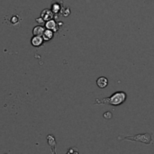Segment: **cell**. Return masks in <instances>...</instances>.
<instances>
[{
  "label": "cell",
  "mask_w": 154,
  "mask_h": 154,
  "mask_svg": "<svg viewBox=\"0 0 154 154\" xmlns=\"http://www.w3.org/2000/svg\"><path fill=\"white\" fill-rule=\"evenodd\" d=\"M32 45L34 47H40L42 43H43V38L42 36H37V35H33V37L32 38Z\"/></svg>",
  "instance_id": "obj_3"
},
{
  "label": "cell",
  "mask_w": 154,
  "mask_h": 154,
  "mask_svg": "<svg viewBox=\"0 0 154 154\" xmlns=\"http://www.w3.org/2000/svg\"><path fill=\"white\" fill-rule=\"evenodd\" d=\"M119 140H129V141H134L137 143H143L144 144H151L152 143V134H137L134 136H128V137H118Z\"/></svg>",
  "instance_id": "obj_2"
},
{
  "label": "cell",
  "mask_w": 154,
  "mask_h": 154,
  "mask_svg": "<svg viewBox=\"0 0 154 154\" xmlns=\"http://www.w3.org/2000/svg\"><path fill=\"white\" fill-rule=\"evenodd\" d=\"M52 12L51 11V10H49V9H45V10H43L42 11V19L43 20V21H45V20H50V19H51L52 18Z\"/></svg>",
  "instance_id": "obj_5"
},
{
  "label": "cell",
  "mask_w": 154,
  "mask_h": 154,
  "mask_svg": "<svg viewBox=\"0 0 154 154\" xmlns=\"http://www.w3.org/2000/svg\"><path fill=\"white\" fill-rule=\"evenodd\" d=\"M46 28L47 29H50V30H52L53 32H56L57 31V24L56 23L53 21V20H49L47 23H46Z\"/></svg>",
  "instance_id": "obj_8"
},
{
  "label": "cell",
  "mask_w": 154,
  "mask_h": 154,
  "mask_svg": "<svg viewBox=\"0 0 154 154\" xmlns=\"http://www.w3.org/2000/svg\"><path fill=\"white\" fill-rule=\"evenodd\" d=\"M104 117H105L106 119L109 120V119H111V118H112V114H111L110 112H107V113L104 114Z\"/></svg>",
  "instance_id": "obj_9"
},
{
  "label": "cell",
  "mask_w": 154,
  "mask_h": 154,
  "mask_svg": "<svg viewBox=\"0 0 154 154\" xmlns=\"http://www.w3.org/2000/svg\"><path fill=\"white\" fill-rule=\"evenodd\" d=\"M44 32V28L41 25L35 26L32 30V33L33 35H37V36H42V33Z\"/></svg>",
  "instance_id": "obj_7"
},
{
  "label": "cell",
  "mask_w": 154,
  "mask_h": 154,
  "mask_svg": "<svg viewBox=\"0 0 154 154\" xmlns=\"http://www.w3.org/2000/svg\"><path fill=\"white\" fill-rule=\"evenodd\" d=\"M97 84L100 88H105L108 85V79L106 77H100L97 80Z\"/></svg>",
  "instance_id": "obj_4"
},
{
  "label": "cell",
  "mask_w": 154,
  "mask_h": 154,
  "mask_svg": "<svg viewBox=\"0 0 154 154\" xmlns=\"http://www.w3.org/2000/svg\"><path fill=\"white\" fill-rule=\"evenodd\" d=\"M127 98V95L124 91H117L114 93L111 97L103 98V99H96L95 105H101V104H106V105H110V106H120L122 105Z\"/></svg>",
  "instance_id": "obj_1"
},
{
  "label": "cell",
  "mask_w": 154,
  "mask_h": 154,
  "mask_svg": "<svg viewBox=\"0 0 154 154\" xmlns=\"http://www.w3.org/2000/svg\"><path fill=\"white\" fill-rule=\"evenodd\" d=\"M53 31L52 30H44L43 33H42V38H43V41H50L52 37H53Z\"/></svg>",
  "instance_id": "obj_6"
}]
</instances>
